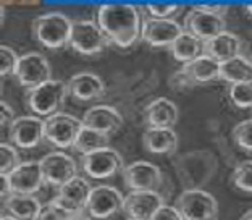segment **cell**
I'll list each match as a JSON object with an SVG mask.
<instances>
[{
	"mask_svg": "<svg viewBox=\"0 0 252 220\" xmlns=\"http://www.w3.org/2000/svg\"><path fill=\"white\" fill-rule=\"evenodd\" d=\"M97 25L117 47L128 49L141 39V13L131 3H104L97 11Z\"/></svg>",
	"mask_w": 252,
	"mask_h": 220,
	"instance_id": "6da1fadb",
	"label": "cell"
},
{
	"mask_svg": "<svg viewBox=\"0 0 252 220\" xmlns=\"http://www.w3.org/2000/svg\"><path fill=\"white\" fill-rule=\"evenodd\" d=\"M73 21L59 11H50L32 21V34L39 44L47 49H60L70 44Z\"/></svg>",
	"mask_w": 252,
	"mask_h": 220,
	"instance_id": "7a4b0ae2",
	"label": "cell"
},
{
	"mask_svg": "<svg viewBox=\"0 0 252 220\" xmlns=\"http://www.w3.org/2000/svg\"><path fill=\"white\" fill-rule=\"evenodd\" d=\"M68 94V83L62 79H50L37 88L30 89L28 94V107L31 112L36 113V117L49 118L52 115L59 113L60 107L65 102Z\"/></svg>",
	"mask_w": 252,
	"mask_h": 220,
	"instance_id": "3957f363",
	"label": "cell"
},
{
	"mask_svg": "<svg viewBox=\"0 0 252 220\" xmlns=\"http://www.w3.org/2000/svg\"><path fill=\"white\" fill-rule=\"evenodd\" d=\"M175 207L185 220H217L219 216L217 199L199 188L183 191L175 201Z\"/></svg>",
	"mask_w": 252,
	"mask_h": 220,
	"instance_id": "277c9868",
	"label": "cell"
},
{
	"mask_svg": "<svg viewBox=\"0 0 252 220\" xmlns=\"http://www.w3.org/2000/svg\"><path fill=\"white\" fill-rule=\"evenodd\" d=\"M110 40L97 23L91 20L73 21L70 45L74 52L81 55H95L107 49Z\"/></svg>",
	"mask_w": 252,
	"mask_h": 220,
	"instance_id": "5b68a950",
	"label": "cell"
},
{
	"mask_svg": "<svg viewBox=\"0 0 252 220\" xmlns=\"http://www.w3.org/2000/svg\"><path fill=\"white\" fill-rule=\"evenodd\" d=\"M81 169L94 180H105L123 172V157L118 150L104 147L81 155Z\"/></svg>",
	"mask_w": 252,
	"mask_h": 220,
	"instance_id": "8992f818",
	"label": "cell"
},
{
	"mask_svg": "<svg viewBox=\"0 0 252 220\" xmlns=\"http://www.w3.org/2000/svg\"><path fill=\"white\" fill-rule=\"evenodd\" d=\"M83 126V120H78L70 113L59 112L45 118V140L59 149L73 147Z\"/></svg>",
	"mask_w": 252,
	"mask_h": 220,
	"instance_id": "52a82bcc",
	"label": "cell"
},
{
	"mask_svg": "<svg viewBox=\"0 0 252 220\" xmlns=\"http://www.w3.org/2000/svg\"><path fill=\"white\" fill-rule=\"evenodd\" d=\"M44 173V182L50 186L62 188L63 184L78 177V164L71 155L62 150H54L39 160Z\"/></svg>",
	"mask_w": 252,
	"mask_h": 220,
	"instance_id": "ba28073f",
	"label": "cell"
},
{
	"mask_svg": "<svg viewBox=\"0 0 252 220\" xmlns=\"http://www.w3.org/2000/svg\"><path fill=\"white\" fill-rule=\"evenodd\" d=\"M15 76L23 88L34 89L52 79V68L49 60L39 52H30L20 57Z\"/></svg>",
	"mask_w": 252,
	"mask_h": 220,
	"instance_id": "9c48e42d",
	"label": "cell"
},
{
	"mask_svg": "<svg viewBox=\"0 0 252 220\" xmlns=\"http://www.w3.org/2000/svg\"><path fill=\"white\" fill-rule=\"evenodd\" d=\"M125 207V198L122 193L113 186H95L91 191L88 206H86V212L93 219L104 220L110 219Z\"/></svg>",
	"mask_w": 252,
	"mask_h": 220,
	"instance_id": "30bf717a",
	"label": "cell"
},
{
	"mask_svg": "<svg viewBox=\"0 0 252 220\" xmlns=\"http://www.w3.org/2000/svg\"><path fill=\"white\" fill-rule=\"evenodd\" d=\"M125 184L133 191H157L163 180L160 169L147 160H136L123 169Z\"/></svg>",
	"mask_w": 252,
	"mask_h": 220,
	"instance_id": "8fae6325",
	"label": "cell"
},
{
	"mask_svg": "<svg viewBox=\"0 0 252 220\" xmlns=\"http://www.w3.org/2000/svg\"><path fill=\"white\" fill-rule=\"evenodd\" d=\"M2 177L8 183L10 194H34L45 183L39 162H21L13 172Z\"/></svg>",
	"mask_w": 252,
	"mask_h": 220,
	"instance_id": "7c38bea8",
	"label": "cell"
},
{
	"mask_svg": "<svg viewBox=\"0 0 252 220\" xmlns=\"http://www.w3.org/2000/svg\"><path fill=\"white\" fill-rule=\"evenodd\" d=\"M8 130L11 143L21 149H32L45 140V120L36 115L16 118Z\"/></svg>",
	"mask_w": 252,
	"mask_h": 220,
	"instance_id": "4fadbf2b",
	"label": "cell"
},
{
	"mask_svg": "<svg viewBox=\"0 0 252 220\" xmlns=\"http://www.w3.org/2000/svg\"><path fill=\"white\" fill-rule=\"evenodd\" d=\"M183 31L176 20H157L149 16L142 25L141 39L152 47H171Z\"/></svg>",
	"mask_w": 252,
	"mask_h": 220,
	"instance_id": "5bb4252c",
	"label": "cell"
},
{
	"mask_svg": "<svg viewBox=\"0 0 252 220\" xmlns=\"http://www.w3.org/2000/svg\"><path fill=\"white\" fill-rule=\"evenodd\" d=\"M91 191H93V188H91V184L86 178L74 177L73 180L59 188V193H57L54 201L63 211H66L70 216H73V214L86 211Z\"/></svg>",
	"mask_w": 252,
	"mask_h": 220,
	"instance_id": "9a60e30c",
	"label": "cell"
},
{
	"mask_svg": "<svg viewBox=\"0 0 252 220\" xmlns=\"http://www.w3.org/2000/svg\"><path fill=\"white\" fill-rule=\"evenodd\" d=\"M225 18L217 15L207 13V11L194 7L188 11L185 18V28L186 33L196 36L202 42H207L212 37H215L217 34L225 31Z\"/></svg>",
	"mask_w": 252,
	"mask_h": 220,
	"instance_id": "2e32d148",
	"label": "cell"
},
{
	"mask_svg": "<svg viewBox=\"0 0 252 220\" xmlns=\"http://www.w3.org/2000/svg\"><path fill=\"white\" fill-rule=\"evenodd\" d=\"M163 204V198L157 191H131L125 198L123 211L128 219L151 220Z\"/></svg>",
	"mask_w": 252,
	"mask_h": 220,
	"instance_id": "e0dca14e",
	"label": "cell"
},
{
	"mask_svg": "<svg viewBox=\"0 0 252 220\" xmlns=\"http://www.w3.org/2000/svg\"><path fill=\"white\" fill-rule=\"evenodd\" d=\"M125 120L117 109L110 106H95L84 112L83 125L110 136L123 126Z\"/></svg>",
	"mask_w": 252,
	"mask_h": 220,
	"instance_id": "ac0fdd59",
	"label": "cell"
},
{
	"mask_svg": "<svg viewBox=\"0 0 252 220\" xmlns=\"http://www.w3.org/2000/svg\"><path fill=\"white\" fill-rule=\"evenodd\" d=\"M147 128H171L178 121V107L167 97H157L144 110Z\"/></svg>",
	"mask_w": 252,
	"mask_h": 220,
	"instance_id": "d6986e66",
	"label": "cell"
},
{
	"mask_svg": "<svg viewBox=\"0 0 252 220\" xmlns=\"http://www.w3.org/2000/svg\"><path fill=\"white\" fill-rule=\"evenodd\" d=\"M68 92L76 101H93L105 92V83L95 73L81 72L73 74L68 81Z\"/></svg>",
	"mask_w": 252,
	"mask_h": 220,
	"instance_id": "ffe728a7",
	"label": "cell"
},
{
	"mask_svg": "<svg viewBox=\"0 0 252 220\" xmlns=\"http://www.w3.org/2000/svg\"><path fill=\"white\" fill-rule=\"evenodd\" d=\"M204 52L205 55L212 57L217 62H228L234 59V57L241 55V39L236 34H233L230 31H223L220 34H217L215 37H212L207 42H204Z\"/></svg>",
	"mask_w": 252,
	"mask_h": 220,
	"instance_id": "44dd1931",
	"label": "cell"
},
{
	"mask_svg": "<svg viewBox=\"0 0 252 220\" xmlns=\"http://www.w3.org/2000/svg\"><path fill=\"white\" fill-rule=\"evenodd\" d=\"M142 143L149 152L168 155L173 154L178 147V136L171 128H147Z\"/></svg>",
	"mask_w": 252,
	"mask_h": 220,
	"instance_id": "7402d4cb",
	"label": "cell"
},
{
	"mask_svg": "<svg viewBox=\"0 0 252 220\" xmlns=\"http://www.w3.org/2000/svg\"><path fill=\"white\" fill-rule=\"evenodd\" d=\"M3 207L8 216L18 220H36L42 204L32 194H10L3 199Z\"/></svg>",
	"mask_w": 252,
	"mask_h": 220,
	"instance_id": "603a6c76",
	"label": "cell"
},
{
	"mask_svg": "<svg viewBox=\"0 0 252 220\" xmlns=\"http://www.w3.org/2000/svg\"><path fill=\"white\" fill-rule=\"evenodd\" d=\"M183 70L189 74V78L192 79V83L196 86L210 83L214 79H220V62H217L205 54L183 65Z\"/></svg>",
	"mask_w": 252,
	"mask_h": 220,
	"instance_id": "cb8c5ba5",
	"label": "cell"
},
{
	"mask_svg": "<svg viewBox=\"0 0 252 220\" xmlns=\"http://www.w3.org/2000/svg\"><path fill=\"white\" fill-rule=\"evenodd\" d=\"M220 79L231 84L252 81V62L243 55H238L231 60L220 63Z\"/></svg>",
	"mask_w": 252,
	"mask_h": 220,
	"instance_id": "d4e9b609",
	"label": "cell"
},
{
	"mask_svg": "<svg viewBox=\"0 0 252 220\" xmlns=\"http://www.w3.org/2000/svg\"><path fill=\"white\" fill-rule=\"evenodd\" d=\"M202 49H204L202 40H199L196 36H192V34H189L186 31L183 33L181 36L175 40V44L170 47L173 59L176 62L183 63V65H186V63L200 57V50Z\"/></svg>",
	"mask_w": 252,
	"mask_h": 220,
	"instance_id": "484cf974",
	"label": "cell"
},
{
	"mask_svg": "<svg viewBox=\"0 0 252 220\" xmlns=\"http://www.w3.org/2000/svg\"><path fill=\"white\" fill-rule=\"evenodd\" d=\"M108 141H110V136L108 135H104V133L95 131L93 128H88V126H83L73 147L84 155L93 152V150L108 147Z\"/></svg>",
	"mask_w": 252,
	"mask_h": 220,
	"instance_id": "4316f807",
	"label": "cell"
},
{
	"mask_svg": "<svg viewBox=\"0 0 252 220\" xmlns=\"http://www.w3.org/2000/svg\"><path fill=\"white\" fill-rule=\"evenodd\" d=\"M230 101L238 109H252V81L230 86Z\"/></svg>",
	"mask_w": 252,
	"mask_h": 220,
	"instance_id": "83f0119b",
	"label": "cell"
},
{
	"mask_svg": "<svg viewBox=\"0 0 252 220\" xmlns=\"http://www.w3.org/2000/svg\"><path fill=\"white\" fill-rule=\"evenodd\" d=\"M231 182L239 191L252 193V160H243L233 170Z\"/></svg>",
	"mask_w": 252,
	"mask_h": 220,
	"instance_id": "f1b7e54d",
	"label": "cell"
},
{
	"mask_svg": "<svg viewBox=\"0 0 252 220\" xmlns=\"http://www.w3.org/2000/svg\"><path fill=\"white\" fill-rule=\"evenodd\" d=\"M21 164L20 154L11 144H0V175H8Z\"/></svg>",
	"mask_w": 252,
	"mask_h": 220,
	"instance_id": "f546056e",
	"label": "cell"
},
{
	"mask_svg": "<svg viewBox=\"0 0 252 220\" xmlns=\"http://www.w3.org/2000/svg\"><path fill=\"white\" fill-rule=\"evenodd\" d=\"M231 135L239 149L246 150V152H252V118L243 120L234 125Z\"/></svg>",
	"mask_w": 252,
	"mask_h": 220,
	"instance_id": "4dcf8cb0",
	"label": "cell"
},
{
	"mask_svg": "<svg viewBox=\"0 0 252 220\" xmlns=\"http://www.w3.org/2000/svg\"><path fill=\"white\" fill-rule=\"evenodd\" d=\"M181 5L178 3H147L146 11L151 18L157 20H175V16L181 11Z\"/></svg>",
	"mask_w": 252,
	"mask_h": 220,
	"instance_id": "1f68e13d",
	"label": "cell"
},
{
	"mask_svg": "<svg viewBox=\"0 0 252 220\" xmlns=\"http://www.w3.org/2000/svg\"><path fill=\"white\" fill-rule=\"evenodd\" d=\"M18 63H20V57L13 49L5 44L0 45V74L2 76L15 74Z\"/></svg>",
	"mask_w": 252,
	"mask_h": 220,
	"instance_id": "d6a6232c",
	"label": "cell"
},
{
	"mask_svg": "<svg viewBox=\"0 0 252 220\" xmlns=\"http://www.w3.org/2000/svg\"><path fill=\"white\" fill-rule=\"evenodd\" d=\"M68 217H70V214L66 211H63L52 199V201H49L47 204H42V209L39 212L36 220H68Z\"/></svg>",
	"mask_w": 252,
	"mask_h": 220,
	"instance_id": "836d02e7",
	"label": "cell"
},
{
	"mask_svg": "<svg viewBox=\"0 0 252 220\" xmlns=\"http://www.w3.org/2000/svg\"><path fill=\"white\" fill-rule=\"evenodd\" d=\"M168 83L171 86V89H175V91H186V89H191V88L196 86L192 83V79L189 78V74L183 70V68L171 74Z\"/></svg>",
	"mask_w": 252,
	"mask_h": 220,
	"instance_id": "e575fe53",
	"label": "cell"
},
{
	"mask_svg": "<svg viewBox=\"0 0 252 220\" xmlns=\"http://www.w3.org/2000/svg\"><path fill=\"white\" fill-rule=\"evenodd\" d=\"M151 220H185L181 217V214L178 212L175 206H167L163 204L160 209L154 214Z\"/></svg>",
	"mask_w": 252,
	"mask_h": 220,
	"instance_id": "d590c367",
	"label": "cell"
},
{
	"mask_svg": "<svg viewBox=\"0 0 252 220\" xmlns=\"http://www.w3.org/2000/svg\"><path fill=\"white\" fill-rule=\"evenodd\" d=\"M15 120V110L5 101H2L0 102V123H2L3 128H10Z\"/></svg>",
	"mask_w": 252,
	"mask_h": 220,
	"instance_id": "8d00e7d4",
	"label": "cell"
},
{
	"mask_svg": "<svg viewBox=\"0 0 252 220\" xmlns=\"http://www.w3.org/2000/svg\"><path fill=\"white\" fill-rule=\"evenodd\" d=\"M197 8L207 11V13H212V15H217V16H221V18H225L226 11H228V7L223 3H200V5H196Z\"/></svg>",
	"mask_w": 252,
	"mask_h": 220,
	"instance_id": "74e56055",
	"label": "cell"
},
{
	"mask_svg": "<svg viewBox=\"0 0 252 220\" xmlns=\"http://www.w3.org/2000/svg\"><path fill=\"white\" fill-rule=\"evenodd\" d=\"M68 220H93V217H91L86 211H83V212L73 214V216L68 217Z\"/></svg>",
	"mask_w": 252,
	"mask_h": 220,
	"instance_id": "f35d334b",
	"label": "cell"
},
{
	"mask_svg": "<svg viewBox=\"0 0 252 220\" xmlns=\"http://www.w3.org/2000/svg\"><path fill=\"white\" fill-rule=\"evenodd\" d=\"M239 220H252V209H251V211H248L246 214H243V217L239 219Z\"/></svg>",
	"mask_w": 252,
	"mask_h": 220,
	"instance_id": "ab89813d",
	"label": "cell"
},
{
	"mask_svg": "<svg viewBox=\"0 0 252 220\" xmlns=\"http://www.w3.org/2000/svg\"><path fill=\"white\" fill-rule=\"evenodd\" d=\"M0 220H18V219L11 217V216H8V214H3V216H2V219H0Z\"/></svg>",
	"mask_w": 252,
	"mask_h": 220,
	"instance_id": "60d3db41",
	"label": "cell"
},
{
	"mask_svg": "<svg viewBox=\"0 0 252 220\" xmlns=\"http://www.w3.org/2000/svg\"><path fill=\"white\" fill-rule=\"evenodd\" d=\"M244 8H246V11H248V13H249V15L252 16V3H248V5H246Z\"/></svg>",
	"mask_w": 252,
	"mask_h": 220,
	"instance_id": "b9f144b4",
	"label": "cell"
},
{
	"mask_svg": "<svg viewBox=\"0 0 252 220\" xmlns=\"http://www.w3.org/2000/svg\"><path fill=\"white\" fill-rule=\"evenodd\" d=\"M128 220H134V219H128Z\"/></svg>",
	"mask_w": 252,
	"mask_h": 220,
	"instance_id": "7bdbcfd3",
	"label": "cell"
}]
</instances>
